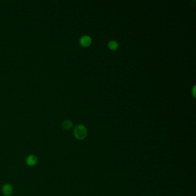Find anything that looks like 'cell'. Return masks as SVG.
Wrapping results in <instances>:
<instances>
[{"label": "cell", "mask_w": 196, "mask_h": 196, "mask_svg": "<svg viewBox=\"0 0 196 196\" xmlns=\"http://www.w3.org/2000/svg\"><path fill=\"white\" fill-rule=\"evenodd\" d=\"M91 38L88 35H84L81 37L80 40V44L83 47H88L91 44Z\"/></svg>", "instance_id": "4"}, {"label": "cell", "mask_w": 196, "mask_h": 196, "mask_svg": "<svg viewBox=\"0 0 196 196\" xmlns=\"http://www.w3.org/2000/svg\"><path fill=\"white\" fill-rule=\"evenodd\" d=\"M87 129L82 124H79L75 127L74 129V136L78 140H84L87 136Z\"/></svg>", "instance_id": "1"}, {"label": "cell", "mask_w": 196, "mask_h": 196, "mask_svg": "<svg viewBox=\"0 0 196 196\" xmlns=\"http://www.w3.org/2000/svg\"><path fill=\"white\" fill-rule=\"evenodd\" d=\"M73 127V122L71 120H66L62 123V127L64 130H69Z\"/></svg>", "instance_id": "5"}, {"label": "cell", "mask_w": 196, "mask_h": 196, "mask_svg": "<svg viewBox=\"0 0 196 196\" xmlns=\"http://www.w3.org/2000/svg\"><path fill=\"white\" fill-rule=\"evenodd\" d=\"M108 47L112 50H116L119 47L118 43L115 40H111L108 43Z\"/></svg>", "instance_id": "6"}, {"label": "cell", "mask_w": 196, "mask_h": 196, "mask_svg": "<svg viewBox=\"0 0 196 196\" xmlns=\"http://www.w3.org/2000/svg\"><path fill=\"white\" fill-rule=\"evenodd\" d=\"M38 158L35 155H30L26 159V163L28 166L32 167L37 164Z\"/></svg>", "instance_id": "3"}, {"label": "cell", "mask_w": 196, "mask_h": 196, "mask_svg": "<svg viewBox=\"0 0 196 196\" xmlns=\"http://www.w3.org/2000/svg\"><path fill=\"white\" fill-rule=\"evenodd\" d=\"M2 191L5 196H11L13 193V187L11 184H6L2 188Z\"/></svg>", "instance_id": "2"}]
</instances>
